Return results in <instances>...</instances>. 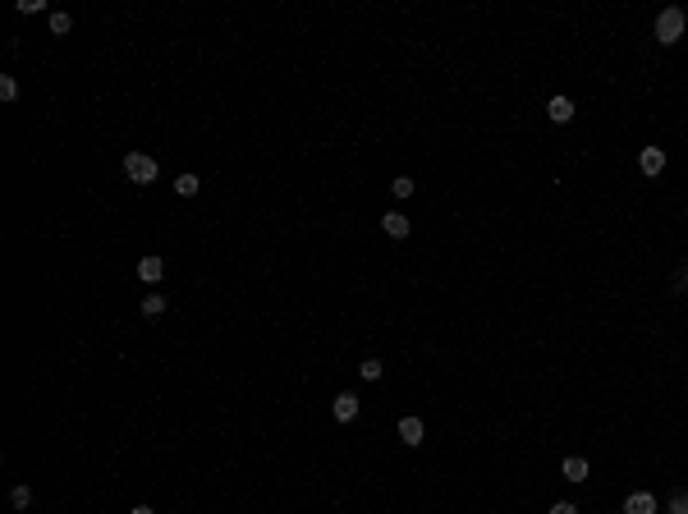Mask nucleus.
<instances>
[{
	"label": "nucleus",
	"mask_w": 688,
	"mask_h": 514,
	"mask_svg": "<svg viewBox=\"0 0 688 514\" xmlns=\"http://www.w3.org/2000/svg\"><path fill=\"white\" fill-rule=\"evenodd\" d=\"M124 174H129L133 184H157L161 166H157V157H147V152H129V157H124Z\"/></svg>",
	"instance_id": "nucleus-1"
},
{
	"label": "nucleus",
	"mask_w": 688,
	"mask_h": 514,
	"mask_svg": "<svg viewBox=\"0 0 688 514\" xmlns=\"http://www.w3.org/2000/svg\"><path fill=\"white\" fill-rule=\"evenodd\" d=\"M679 37H684V9H661V18H656V42L675 46Z\"/></svg>",
	"instance_id": "nucleus-2"
},
{
	"label": "nucleus",
	"mask_w": 688,
	"mask_h": 514,
	"mask_svg": "<svg viewBox=\"0 0 688 514\" xmlns=\"http://www.w3.org/2000/svg\"><path fill=\"white\" fill-rule=\"evenodd\" d=\"M381 230L390 239H404V235H409V216H404V211H385V216H381Z\"/></svg>",
	"instance_id": "nucleus-3"
},
{
	"label": "nucleus",
	"mask_w": 688,
	"mask_h": 514,
	"mask_svg": "<svg viewBox=\"0 0 688 514\" xmlns=\"http://www.w3.org/2000/svg\"><path fill=\"white\" fill-rule=\"evenodd\" d=\"M161 276H166V262H161V257H142L138 262V280H142V285H157Z\"/></svg>",
	"instance_id": "nucleus-4"
},
{
	"label": "nucleus",
	"mask_w": 688,
	"mask_h": 514,
	"mask_svg": "<svg viewBox=\"0 0 688 514\" xmlns=\"http://www.w3.org/2000/svg\"><path fill=\"white\" fill-rule=\"evenodd\" d=\"M335 418H340V423H354V418H358V395H354V391L335 395Z\"/></svg>",
	"instance_id": "nucleus-5"
},
{
	"label": "nucleus",
	"mask_w": 688,
	"mask_h": 514,
	"mask_svg": "<svg viewBox=\"0 0 688 514\" xmlns=\"http://www.w3.org/2000/svg\"><path fill=\"white\" fill-rule=\"evenodd\" d=\"M638 166H643V174H661V170H665V152H661V147H643Z\"/></svg>",
	"instance_id": "nucleus-6"
},
{
	"label": "nucleus",
	"mask_w": 688,
	"mask_h": 514,
	"mask_svg": "<svg viewBox=\"0 0 688 514\" xmlns=\"http://www.w3.org/2000/svg\"><path fill=\"white\" fill-rule=\"evenodd\" d=\"M624 514H656V501H652V491H633V496L624 501Z\"/></svg>",
	"instance_id": "nucleus-7"
},
{
	"label": "nucleus",
	"mask_w": 688,
	"mask_h": 514,
	"mask_svg": "<svg viewBox=\"0 0 688 514\" xmlns=\"http://www.w3.org/2000/svg\"><path fill=\"white\" fill-rule=\"evenodd\" d=\"M546 115H551L556 124H569V120H574V101H569V96H551Z\"/></svg>",
	"instance_id": "nucleus-8"
},
{
	"label": "nucleus",
	"mask_w": 688,
	"mask_h": 514,
	"mask_svg": "<svg viewBox=\"0 0 688 514\" xmlns=\"http://www.w3.org/2000/svg\"><path fill=\"white\" fill-rule=\"evenodd\" d=\"M422 432H427V428H422V418H404L400 423V441L404 445H422Z\"/></svg>",
	"instance_id": "nucleus-9"
},
{
	"label": "nucleus",
	"mask_w": 688,
	"mask_h": 514,
	"mask_svg": "<svg viewBox=\"0 0 688 514\" xmlns=\"http://www.w3.org/2000/svg\"><path fill=\"white\" fill-rule=\"evenodd\" d=\"M198 189H202V179H198V174H179V179H174V193H179V198H193Z\"/></svg>",
	"instance_id": "nucleus-10"
},
{
	"label": "nucleus",
	"mask_w": 688,
	"mask_h": 514,
	"mask_svg": "<svg viewBox=\"0 0 688 514\" xmlns=\"http://www.w3.org/2000/svg\"><path fill=\"white\" fill-rule=\"evenodd\" d=\"M565 478L569 482H583L587 478V459H578V454H574V459H565Z\"/></svg>",
	"instance_id": "nucleus-11"
},
{
	"label": "nucleus",
	"mask_w": 688,
	"mask_h": 514,
	"mask_svg": "<svg viewBox=\"0 0 688 514\" xmlns=\"http://www.w3.org/2000/svg\"><path fill=\"white\" fill-rule=\"evenodd\" d=\"M166 313V294H147L142 298V317H161Z\"/></svg>",
	"instance_id": "nucleus-12"
},
{
	"label": "nucleus",
	"mask_w": 688,
	"mask_h": 514,
	"mask_svg": "<svg viewBox=\"0 0 688 514\" xmlns=\"http://www.w3.org/2000/svg\"><path fill=\"white\" fill-rule=\"evenodd\" d=\"M51 33H55V37H69V33H74V18L55 9V14H51Z\"/></svg>",
	"instance_id": "nucleus-13"
},
{
	"label": "nucleus",
	"mask_w": 688,
	"mask_h": 514,
	"mask_svg": "<svg viewBox=\"0 0 688 514\" xmlns=\"http://www.w3.org/2000/svg\"><path fill=\"white\" fill-rule=\"evenodd\" d=\"M9 505H14V510H28V505H33V491H28V487H14V491H9Z\"/></svg>",
	"instance_id": "nucleus-14"
},
{
	"label": "nucleus",
	"mask_w": 688,
	"mask_h": 514,
	"mask_svg": "<svg viewBox=\"0 0 688 514\" xmlns=\"http://www.w3.org/2000/svg\"><path fill=\"white\" fill-rule=\"evenodd\" d=\"M358 372H363V381H381V372H385V367L376 363V358H367V363L358 367Z\"/></svg>",
	"instance_id": "nucleus-15"
},
{
	"label": "nucleus",
	"mask_w": 688,
	"mask_h": 514,
	"mask_svg": "<svg viewBox=\"0 0 688 514\" xmlns=\"http://www.w3.org/2000/svg\"><path fill=\"white\" fill-rule=\"evenodd\" d=\"M390 193H395V198H409V193H413V179H409V174H400V179L390 184Z\"/></svg>",
	"instance_id": "nucleus-16"
},
{
	"label": "nucleus",
	"mask_w": 688,
	"mask_h": 514,
	"mask_svg": "<svg viewBox=\"0 0 688 514\" xmlns=\"http://www.w3.org/2000/svg\"><path fill=\"white\" fill-rule=\"evenodd\" d=\"M0 96H5V101H14V96H18V83L9 79V74H5V79H0Z\"/></svg>",
	"instance_id": "nucleus-17"
},
{
	"label": "nucleus",
	"mask_w": 688,
	"mask_h": 514,
	"mask_svg": "<svg viewBox=\"0 0 688 514\" xmlns=\"http://www.w3.org/2000/svg\"><path fill=\"white\" fill-rule=\"evenodd\" d=\"M670 514H688V491H679V496L670 501Z\"/></svg>",
	"instance_id": "nucleus-18"
},
{
	"label": "nucleus",
	"mask_w": 688,
	"mask_h": 514,
	"mask_svg": "<svg viewBox=\"0 0 688 514\" xmlns=\"http://www.w3.org/2000/svg\"><path fill=\"white\" fill-rule=\"evenodd\" d=\"M551 514H578V510L569 505V501H556V505H551Z\"/></svg>",
	"instance_id": "nucleus-19"
},
{
	"label": "nucleus",
	"mask_w": 688,
	"mask_h": 514,
	"mask_svg": "<svg viewBox=\"0 0 688 514\" xmlns=\"http://www.w3.org/2000/svg\"><path fill=\"white\" fill-rule=\"evenodd\" d=\"M129 514H157V510H152V505H133Z\"/></svg>",
	"instance_id": "nucleus-20"
}]
</instances>
